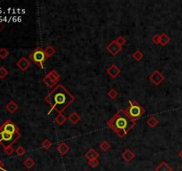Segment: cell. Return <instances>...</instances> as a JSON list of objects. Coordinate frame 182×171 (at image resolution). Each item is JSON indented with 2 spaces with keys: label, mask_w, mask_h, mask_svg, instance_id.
Listing matches in <instances>:
<instances>
[{
  "label": "cell",
  "mask_w": 182,
  "mask_h": 171,
  "mask_svg": "<svg viewBox=\"0 0 182 171\" xmlns=\"http://www.w3.org/2000/svg\"><path fill=\"white\" fill-rule=\"evenodd\" d=\"M45 100L51 106L49 115L52 111H56L58 114L62 113L74 103L76 98L64 86L59 84L45 97Z\"/></svg>",
  "instance_id": "obj_1"
},
{
  "label": "cell",
  "mask_w": 182,
  "mask_h": 171,
  "mask_svg": "<svg viewBox=\"0 0 182 171\" xmlns=\"http://www.w3.org/2000/svg\"><path fill=\"white\" fill-rule=\"evenodd\" d=\"M119 138H124L136 125V121L132 120L126 114L125 110L120 109L107 123Z\"/></svg>",
  "instance_id": "obj_2"
},
{
  "label": "cell",
  "mask_w": 182,
  "mask_h": 171,
  "mask_svg": "<svg viewBox=\"0 0 182 171\" xmlns=\"http://www.w3.org/2000/svg\"><path fill=\"white\" fill-rule=\"evenodd\" d=\"M126 114L133 121H137L145 114V109L136 101H129V105L125 110Z\"/></svg>",
  "instance_id": "obj_3"
},
{
  "label": "cell",
  "mask_w": 182,
  "mask_h": 171,
  "mask_svg": "<svg viewBox=\"0 0 182 171\" xmlns=\"http://www.w3.org/2000/svg\"><path fill=\"white\" fill-rule=\"evenodd\" d=\"M29 57L32 62L42 69L44 68V64L45 61L47 60V57L45 54V49H43L41 46L36 47V49L29 54Z\"/></svg>",
  "instance_id": "obj_4"
},
{
  "label": "cell",
  "mask_w": 182,
  "mask_h": 171,
  "mask_svg": "<svg viewBox=\"0 0 182 171\" xmlns=\"http://www.w3.org/2000/svg\"><path fill=\"white\" fill-rule=\"evenodd\" d=\"M21 137V134L20 132L15 134H10L0 130V145L4 146V148L13 146V145L17 142Z\"/></svg>",
  "instance_id": "obj_5"
},
{
  "label": "cell",
  "mask_w": 182,
  "mask_h": 171,
  "mask_svg": "<svg viewBox=\"0 0 182 171\" xmlns=\"http://www.w3.org/2000/svg\"><path fill=\"white\" fill-rule=\"evenodd\" d=\"M60 79V76L55 70H52L49 71V73L46 74V76L43 78V82L49 88H54L59 85Z\"/></svg>",
  "instance_id": "obj_6"
},
{
  "label": "cell",
  "mask_w": 182,
  "mask_h": 171,
  "mask_svg": "<svg viewBox=\"0 0 182 171\" xmlns=\"http://www.w3.org/2000/svg\"><path fill=\"white\" fill-rule=\"evenodd\" d=\"M0 130H2L4 132H6V133H10V134H15V133L20 132L17 125H15L14 123V121L11 120H7L6 121H5L1 125Z\"/></svg>",
  "instance_id": "obj_7"
},
{
  "label": "cell",
  "mask_w": 182,
  "mask_h": 171,
  "mask_svg": "<svg viewBox=\"0 0 182 171\" xmlns=\"http://www.w3.org/2000/svg\"><path fill=\"white\" fill-rule=\"evenodd\" d=\"M106 49L108 50V52L113 56H116L118 54V53L123 49V47L116 42V40H113L108 44V46H106Z\"/></svg>",
  "instance_id": "obj_8"
},
{
  "label": "cell",
  "mask_w": 182,
  "mask_h": 171,
  "mask_svg": "<svg viewBox=\"0 0 182 171\" xmlns=\"http://www.w3.org/2000/svg\"><path fill=\"white\" fill-rule=\"evenodd\" d=\"M165 76L158 70H156L150 76H149V80L155 86H159L164 80H165Z\"/></svg>",
  "instance_id": "obj_9"
},
{
  "label": "cell",
  "mask_w": 182,
  "mask_h": 171,
  "mask_svg": "<svg viewBox=\"0 0 182 171\" xmlns=\"http://www.w3.org/2000/svg\"><path fill=\"white\" fill-rule=\"evenodd\" d=\"M16 65L17 67L20 69L21 71H26L30 67L31 62H30V61L28 60L26 57H21V58L16 62Z\"/></svg>",
  "instance_id": "obj_10"
},
{
  "label": "cell",
  "mask_w": 182,
  "mask_h": 171,
  "mask_svg": "<svg viewBox=\"0 0 182 171\" xmlns=\"http://www.w3.org/2000/svg\"><path fill=\"white\" fill-rule=\"evenodd\" d=\"M107 73L112 78H116L121 73V70L118 68L116 64H111L107 70Z\"/></svg>",
  "instance_id": "obj_11"
},
{
  "label": "cell",
  "mask_w": 182,
  "mask_h": 171,
  "mask_svg": "<svg viewBox=\"0 0 182 171\" xmlns=\"http://www.w3.org/2000/svg\"><path fill=\"white\" fill-rule=\"evenodd\" d=\"M134 157H135V154L130 149L124 150V152L122 153V158L124 159V161H126L127 163L131 162L133 159H134Z\"/></svg>",
  "instance_id": "obj_12"
},
{
  "label": "cell",
  "mask_w": 182,
  "mask_h": 171,
  "mask_svg": "<svg viewBox=\"0 0 182 171\" xmlns=\"http://www.w3.org/2000/svg\"><path fill=\"white\" fill-rule=\"evenodd\" d=\"M84 156H85V158H86L88 161H91V160H98V158L99 157V153L96 152L95 149L91 148V149H89V150L85 153Z\"/></svg>",
  "instance_id": "obj_13"
},
{
  "label": "cell",
  "mask_w": 182,
  "mask_h": 171,
  "mask_svg": "<svg viewBox=\"0 0 182 171\" xmlns=\"http://www.w3.org/2000/svg\"><path fill=\"white\" fill-rule=\"evenodd\" d=\"M57 151H58V153L60 154V155L64 156V155H66V154L70 151V147L66 143L62 142V143H60V144L57 146Z\"/></svg>",
  "instance_id": "obj_14"
},
{
  "label": "cell",
  "mask_w": 182,
  "mask_h": 171,
  "mask_svg": "<svg viewBox=\"0 0 182 171\" xmlns=\"http://www.w3.org/2000/svg\"><path fill=\"white\" fill-rule=\"evenodd\" d=\"M6 109L7 111L10 112L11 114H14L15 111H18V109H19V105H18L14 101L11 100V101H10V102L6 105Z\"/></svg>",
  "instance_id": "obj_15"
},
{
  "label": "cell",
  "mask_w": 182,
  "mask_h": 171,
  "mask_svg": "<svg viewBox=\"0 0 182 171\" xmlns=\"http://www.w3.org/2000/svg\"><path fill=\"white\" fill-rule=\"evenodd\" d=\"M68 120H69V122H70L71 124H73V125H76V124L81 120V116H80L77 112L73 111V112L68 116Z\"/></svg>",
  "instance_id": "obj_16"
},
{
  "label": "cell",
  "mask_w": 182,
  "mask_h": 171,
  "mask_svg": "<svg viewBox=\"0 0 182 171\" xmlns=\"http://www.w3.org/2000/svg\"><path fill=\"white\" fill-rule=\"evenodd\" d=\"M155 171H172V168L165 161H162L156 168Z\"/></svg>",
  "instance_id": "obj_17"
},
{
  "label": "cell",
  "mask_w": 182,
  "mask_h": 171,
  "mask_svg": "<svg viewBox=\"0 0 182 171\" xmlns=\"http://www.w3.org/2000/svg\"><path fill=\"white\" fill-rule=\"evenodd\" d=\"M170 42H171V38L165 32H163L160 35V45L162 46H166Z\"/></svg>",
  "instance_id": "obj_18"
},
{
  "label": "cell",
  "mask_w": 182,
  "mask_h": 171,
  "mask_svg": "<svg viewBox=\"0 0 182 171\" xmlns=\"http://www.w3.org/2000/svg\"><path fill=\"white\" fill-rule=\"evenodd\" d=\"M147 124L149 125V128H155L159 124V121L155 116H151L150 118H149V120H147Z\"/></svg>",
  "instance_id": "obj_19"
},
{
  "label": "cell",
  "mask_w": 182,
  "mask_h": 171,
  "mask_svg": "<svg viewBox=\"0 0 182 171\" xmlns=\"http://www.w3.org/2000/svg\"><path fill=\"white\" fill-rule=\"evenodd\" d=\"M56 53V50L52 46H47L45 48V54L47 57V59L52 57V55H54V54Z\"/></svg>",
  "instance_id": "obj_20"
},
{
  "label": "cell",
  "mask_w": 182,
  "mask_h": 171,
  "mask_svg": "<svg viewBox=\"0 0 182 171\" xmlns=\"http://www.w3.org/2000/svg\"><path fill=\"white\" fill-rule=\"evenodd\" d=\"M67 119L66 117L62 114V113H60V114H58L57 116H56V118H55V122L58 124L59 126H62L65 122L67 121Z\"/></svg>",
  "instance_id": "obj_21"
},
{
  "label": "cell",
  "mask_w": 182,
  "mask_h": 171,
  "mask_svg": "<svg viewBox=\"0 0 182 171\" xmlns=\"http://www.w3.org/2000/svg\"><path fill=\"white\" fill-rule=\"evenodd\" d=\"M35 164H36V163H35V161H34V160L32 159V158H30V157L27 158L24 161H23V165H24L25 167H26L28 169H32L34 166H35Z\"/></svg>",
  "instance_id": "obj_22"
},
{
  "label": "cell",
  "mask_w": 182,
  "mask_h": 171,
  "mask_svg": "<svg viewBox=\"0 0 182 171\" xmlns=\"http://www.w3.org/2000/svg\"><path fill=\"white\" fill-rule=\"evenodd\" d=\"M143 57H144V54H143L141 50H136V51L133 54V58L136 61V62H140V61H141L143 59Z\"/></svg>",
  "instance_id": "obj_23"
},
{
  "label": "cell",
  "mask_w": 182,
  "mask_h": 171,
  "mask_svg": "<svg viewBox=\"0 0 182 171\" xmlns=\"http://www.w3.org/2000/svg\"><path fill=\"white\" fill-rule=\"evenodd\" d=\"M110 144L108 143V141H103L102 143H100V145H99V148H100V150L102 151V152H104V153H106V152H108V150L110 149Z\"/></svg>",
  "instance_id": "obj_24"
},
{
  "label": "cell",
  "mask_w": 182,
  "mask_h": 171,
  "mask_svg": "<svg viewBox=\"0 0 182 171\" xmlns=\"http://www.w3.org/2000/svg\"><path fill=\"white\" fill-rule=\"evenodd\" d=\"M118 95H119V93L116 91V89H115V88H111L108 92V96L112 100H115L116 98L118 97Z\"/></svg>",
  "instance_id": "obj_25"
},
{
  "label": "cell",
  "mask_w": 182,
  "mask_h": 171,
  "mask_svg": "<svg viewBox=\"0 0 182 171\" xmlns=\"http://www.w3.org/2000/svg\"><path fill=\"white\" fill-rule=\"evenodd\" d=\"M52 146V143L50 141L49 139H45L43 142H42L41 144V147L43 148V149H45V150H49L50 148Z\"/></svg>",
  "instance_id": "obj_26"
},
{
  "label": "cell",
  "mask_w": 182,
  "mask_h": 171,
  "mask_svg": "<svg viewBox=\"0 0 182 171\" xmlns=\"http://www.w3.org/2000/svg\"><path fill=\"white\" fill-rule=\"evenodd\" d=\"M8 55H9V51L6 49V48H5V47L0 48V58H1L2 60L6 59V58L8 57Z\"/></svg>",
  "instance_id": "obj_27"
},
{
  "label": "cell",
  "mask_w": 182,
  "mask_h": 171,
  "mask_svg": "<svg viewBox=\"0 0 182 171\" xmlns=\"http://www.w3.org/2000/svg\"><path fill=\"white\" fill-rule=\"evenodd\" d=\"M15 153H16L17 155H19V156H22V155H24L26 153V150H25V148L23 146L20 145L17 147L16 149H15Z\"/></svg>",
  "instance_id": "obj_28"
},
{
  "label": "cell",
  "mask_w": 182,
  "mask_h": 171,
  "mask_svg": "<svg viewBox=\"0 0 182 171\" xmlns=\"http://www.w3.org/2000/svg\"><path fill=\"white\" fill-rule=\"evenodd\" d=\"M7 75H8V70L5 67H3V66L0 67V78L3 79V78L6 77Z\"/></svg>",
  "instance_id": "obj_29"
},
{
  "label": "cell",
  "mask_w": 182,
  "mask_h": 171,
  "mask_svg": "<svg viewBox=\"0 0 182 171\" xmlns=\"http://www.w3.org/2000/svg\"><path fill=\"white\" fill-rule=\"evenodd\" d=\"M116 42L118 43L122 47H123L124 45L126 44V38H124V36H119V37L116 38Z\"/></svg>",
  "instance_id": "obj_30"
},
{
  "label": "cell",
  "mask_w": 182,
  "mask_h": 171,
  "mask_svg": "<svg viewBox=\"0 0 182 171\" xmlns=\"http://www.w3.org/2000/svg\"><path fill=\"white\" fill-rule=\"evenodd\" d=\"M99 160H91V161H88V165L91 167V169H95L99 166Z\"/></svg>",
  "instance_id": "obj_31"
},
{
  "label": "cell",
  "mask_w": 182,
  "mask_h": 171,
  "mask_svg": "<svg viewBox=\"0 0 182 171\" xmlns=\"http://www.w3.org/2000/svg\"><path fill=\"white\" fill-rule=\"evenodd\" d=\"M152 42L154 43L155 45H160V35L159 34H156L154 35L151 38Z\"/></svg>",
  "instance_id": "obj_32"
},
{
  "label": "cell",
  "mask_w": 182,
  "mask_h": 171,
  "mask_svg": "<svg viewBox=\"0 0 182 171\" xmlns=\"http://www.w3.org/2000/svg\"><path fill=\"white\" fill-rule=\"evenodd\" d=\"M4 151H5V153L7 154V155H11V154L13 153L14 152H15V150L13 148V146H8V147H6Z\"/></svg>",
  "instance_id": "obj_33"
},
{
  "label": "cell",
  "mask_w": 182,
  "mask_h": 171,
  "mask_svg": "<svg viewBox=\"0 0 182 171\" xmlns=\"http://www.w3.org/2000/svg\"><path fill=\"white\" fill-rule=\"evenodd\" d=\"M5 27H6V25H5L3 22H0V32H1V31H2V30L5 29Z\"/></svg>",
  "instance_id": "obj_34"
},
{
  "label": "cell",
  "mask_w": 182,
  "mask_h": 171,
  "mask_svg": "<svg viewBox=\"0 0 182 171\" xmlns=\"http://www.w3.org/2000/svg\"><path fill=\"white\" fill-rule=\"evenodd\" d=\"M0 170L6 171V169H4V163L2 162L1 161H0Z\"/></svg>",
  "instance_id": "obj_35"
},
{
  "label": "cell",
  "mask_w": 182,
  "mask_h": 171,
  "mask_svg": "<svg viewBox=\"0 0 182 171\" xmlns=\"http://www.w3.org/2000/svg\"><path fill=\"white\" fill-rule=\"evenodd\" d=\"M178 155H179V157H180V159L182 160V150L180 151V153H179V154H178Z\"/></svg>",
  "instance_id": "obj_36"
},
{
  "label": "cell",
  "mask_w": 182,
  "mask_h": 171,
  "mask_svg": "<svg viewBox=\"0 0 182 171\" xmlns=\"http://www.w3.org/2000/svg\"><path fill=\"white\" fill-rule=\"evenodd\" d=\"M180 169H181V170H182V165H181V167H180Z\"/></svg>",
  "instance_id": "obj_37"
}]
</instances>
